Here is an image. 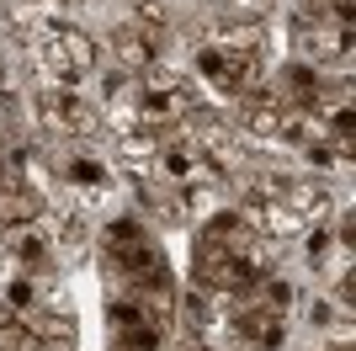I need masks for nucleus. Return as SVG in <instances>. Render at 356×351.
Returning <instances> with one entry per match:
<instances>
[{"label": "nucleus", "instance_id": "16", "mask_svg": "<svg viewBox=\"0 0 356 351\" xmlns=\"http://www.w3.org/2000/svg\"><path fill=\"white\" fill-rule=\"evenodd\" d=\"M27 219H43V197L32 187H0V229H16V224H27Z\"/></svg>", "mask_w": 356, "mask_h": 351}, {"label": "nucleus", "instance_id": "4", "mask_svg": "<svg viewBox=\"0 0 356 351\" xmlns=\"http://www.w3.org/2000/svg\"><path fill=\"white\" fill-rule=\"evenodd\" d=\"M27 43L38 48V64H43L54 80H86V75H96V64H102L96 38L70 27V22H48L43 16V22L27 32Z\"/></svg>", "mask_w": 356, "mask_h": 351}, {"label": "nucleus", "instance_id": "11", "mask_svg": "<svg viewBox=\"0 0 356 351\" xmlns=\"http://www.w3.org/2000/svg\"><path fill=\"white\" fill-rule=\"evenodd\" d=\"M0 256L11 266H22V272H32V277H43L48 261H54V234H48L43 219H27L16 224V229H0Z\"/></svg>", "mask_w": 356, "mask_h": 351}, {"label": "nucleus", "instance_id": "17", "mask_svg": "<svg viewBox=\"0 0 356 351\" xmlns=\"http://www.w3.org/2000/svg\"><path fill=\"white\" fill-rule=\"evenodd\" d=\"M223 6H239V11H255V16H261V11L271 6V0H223Z\"/></svg>", "mask_w": 356, "mask_h": 351}, {"label": "nucleus", "instance_id": "20", "mask_svg": "<svg viewBox=\"0 0 356 351\" xmlns=\"http://www.w3.org/2000/svg\"><path fill=\"white\" fill-rule=\"evenodd\" d=\"M54 6H64V0H54Z\"/></svg>", "mask_w": 356, "mask_h": 351}, {"label": "nucleus", "instance_id": "15", "mask_svg": "<svg viewBox=\"0 0 356 351\" xmlns=\"http://www.w3.org/2000/svg\"><path fill=\"white\" fill-rule=\"evenodd\" d=\"M112 54H118V70H160L165 58V38L154 27H138L134 16H122L118 27H112Z\"/></svg>", "mask_w": 356, "mask_h": 351}, {"label": "nucleus", "instance_id": "8", "mask_svg": "<svg viewBox=\"0 0 356 351\" xmlns=\"http://www.w3.org/2000/svg\"><path fill=\"white\" fill-rule=\"evenodd\" d=\"M106 325H112V346L118 351H160L165 346V325L149 309H138L128 292L106 304Z\"/></svg>", "mask_w": 356, "mask_h": 351}, {"label": "nucleus", "instance_id": "6", "mask_svg": "<svg viewBox=\"0 0 356 351\" xmlns=\"http://www.w3.org/2000/svg\"><path fill=\"white\" fill-rule=\"evenodd\" d=\"M38 117H43L48 133H64V139H80V144H90L96 133H106L102 128V112H96L80 91H70V86L38 91Z\"/></svg>", "mask_w": 356, "mask_h": 351}, {"label": "nucleus", "instance_id": "19", "mask_svg": "<svg viewBox=\"0 0 356 351\" xmlns=\"http://www.w3.org/2000/svg\"><path fill=\"white\" fill-rule=\"evenodd\" d=\"M186 351H213V346H202V341H192V346H186Z\"/></svg>", "mask_w": 356, "mask_h": 351}, {"label": "nucleus", "instance_id": "12", "mask_svg": "<svg viewBox=\"0 0 356 351\" xmlns=\"http://www.w3.org/2000/svg\"><path fill=\"white\" fill-rule=\"evenodd\" d=\"M197 245L208 250H223V256H250V261H266V240L250 229V224L239 219L234 208H223V213H213L202 229H197Z\"/></svg>", "mask_w": 356, "mask_h": 351}, {"label": "nucleus", "instance_id": "13", "mask_svg": "<svg viewBox=\"0 0 356 351\" xmlns=\"http://www.w3.org/2000/svg\"><path fill=\"white\" fill-rule=\"evenodd\" d=\"M122 187L134 192L138 208H149L160 224H186V219H192V203H186L181 192H170L149 165H128V171H122Z\"/></svg>", "mask_w": 356, "mask_h": 351}, {"label": "nucleus", "instance_id": "1", "mask_svg": "<svg viewBox=\"0 0 356 351\" xmlns=\"http://www.w3.org/2000/svg\"><path fill=\"white\" fill-rule=\"evenodd\" d=\"M102 256H106V266L122 277L128 298H134L138 309H149L160 325H170V314H176V282H170V266H165L160 240H154V234H149L134 213L106 219V229H102Z\"/></svg>", "mask_w": 356, "mask_h": 351}, {"label": "nucleus", "instance_id": "2", "mask_svg": "<svg viewBox=\"0 0 356 351\" xmlns=\"http://www.w3.org/2000/svg\"><path fill=\"white\" fill-rule=\"evenodd\" d=\"M293 48L309 70H351V6H309L293 22Z\"/></svg>", "mask_w": 356, "mask_h": 351}, {"label": "nucleus", "instance_id": "10", "mask_svg": "<svg viewBox=\"0 0 356 351\" xmlns=\"http://www.w3.org/2000/svg\"><path fill=\"white\" fill-rule=\"evenodd\" d=\"M239 219L250 224L255 234H261V240H298V234H309V224L298 219L293 208L287 203H277V197H266V192H245V197H239V208H234Z\"/></svg>", "mask_w": 356, "mask_h": 351}, {"label": "nucleus", "instance_id": "5", "mask_svg": "<svg viewBox=\"0 0 356 351\" xmlns=\"http://www.w3.org/2000/svg\"><path fill=\"white\" fill-rule=\"evenodd\" d=\"M197 75L208 80V91H218L223 102H245V96L266 80V54H245V48L202 38V43H197Z\"/></svg>", "mask_w": 356, "mask_h": 351}, {"label": "nucleus", "instance_id": "14", "mask_svg": "<svg viewBox=\"0 0 356 351\" xmlns=\"http://www.w3.org/2000/svg\"><path fill=\"white\" fill-rule=\"evenodd\" d=\"M64 187L74 192V203L80 208H96L112 197V187H118V176L106 171V160H96L90 149H74V155H64Z\"/></svg>", "mask_w": 356, "mask_h": 351}, {"label": "nucleus", "instance_id": "21", "mask_svg": "<svg viewBox=\"0 0 356 351\" xmlns=\"http://www.w3.org/2000/svg\"><path fill=\"white\" fill-rule=\"evenodd\" d=\"M0 351H6V346H0Z\"/></svg>", "mask_w": 356, "mask_h": 351}, {"label": "nucleus", "instance_id": "3", "mask_svg": "<svg viewBox=\"0 0 356 351\" xmlns=\"http://www.w3.org/2000/svg\"><path fill=\"white\" fill-rule=\"evenodd\" d=\"M149 171L160 176L170 192H181V197L197 208L202 197H208V192H218V187H223L229 165H223L218 155H208V149L186 144V139H160V149H154Z\"/></svg>", "mask_w": 356, "mask_h": 351}, {"label": "nucleus", "instance_id": "18", "mask_svg": "<svg viewBox=\"0 0 356 351\" xmlns=\"http://www.w3.org/2000/svg\"><path fill=\"white\" fill-rule=\"evenodd\" d=\"M330 351H351V341H335V346H330Z\"/></svg>", "mask_w": 356, "mask_h": 351}, {"label": "nucleus", "instance_id": "7", "mask_svg": "<svg viewBox=\"0 0 356 351\" xmlns=\"http://www.w3.org/2000/svg\"><path fill=\"white\" fill-rule=\"evenodd\" d=\"M255 192H266V197H277V203H287L303 224H319L330 213V187L319 181V176H287V171H266L261 181H255Z\"/></svg>", "mask_w": 356, "mask_h": 351}, {"label": "nucleus", "instance_id": "9", "mask_svg": "<svg viewBox=\"0 0 356 351\" xmlns=\"http://www.w3.org/2000/svg\"><path fill=\"white\" fill-rule=\"evenodd\" d=\"M229 330H234L239 346H250V351H277L287 341V314L255 304L250 292H245V298L234 304V314H229Z\"/></svg>", "mask_w": 356, "mask_h": 351}]
</instances>
